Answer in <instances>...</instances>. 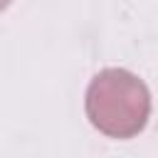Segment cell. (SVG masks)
I'll use <instances>...</instances> for the list:
<instances>
[{"label": "cell", "instance_id": "cell-1", "mask_svg": "<svg viewBox=\"0 0 158 158\" xmlns=\"http://www.w3.org/2000/svg\"><path fill=\"white\" fill-rule=\"evenodd\" d=\"M86 116L109 138H133L151 116L148 86L126 69H104L86 89Z\"/></svg>", "mask_w": 158, "mask_h": 158}, {"label": "cell", "instance_id": "cell-2", "mask_svg": "<svg viewBox=\"0 0 158 158\" xmlns=\"http://www.w3.org/2000/svg\"><path fill=\"white\" fill-rule=\"evenodd\" d=\"M7 5H10V0H0V10H5Z\"/></svg>", "mask_w": 158, "mask_h": 158}]
</instances>
